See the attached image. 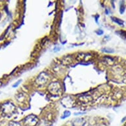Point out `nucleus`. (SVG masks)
Masks as SVG:
<instances>
[{
  "instance_id": "f257e3e1",
  "label": "nucleus",
  "mask_w": 126,
  "mask_h": 126,
  "mask_svg": "<svg viewBox=\"0 0 126 126\" xmlns=\"http://www.w3.org/2000/svg\"><path fill=\"white\" fill-rule=\"evenodd\" d=\"M25 122L26 126H36L38 123V118L33 115H29L25 119Z\"/></svg>"
},
{
  "instance_id": "f03ea898",
  "label": "nucleus",
  "mask_w": 126,
  "mask_h": 126,
  "mask_svg": "<svg viewBox=\"0 0 126 126\" xmlns=\"http://www.w3.org/2000/svg\"><path fill=\"white\" fill-rule=\"evenodd\" d=\"M111 19L114 22L117 23V24H118L119 25H120V26H122L123 25V21H122L121 19H118V18H116V17H112Z\"/></svg>"
},
{
  "instance_id": "7ed1b4c3",
  "label": "nucleus",
  "mask_w": 126,
  "mask_h": 126,
  "mask_svg": "<svg viewBox=\"0 0 126 126\" xmlns=\"http://www.w3.org/2000/svg\"><path fill=\"white\" fill-rule=\"evenodd\" d=\"M102 51L104 52H106V53H113L114 52V50L112 48H104L102 49Z\"/></svg>"
},
{
  "instance_id": "20e7f679",
  "label": "nucleus",
  "mask_w": 126,
  "mask_h": 126,
  "mask_svg": "<svg viewBox=\"0 0 126 126\" xmlns=\"http://www.w3.org/2000/svg\"><path fill=\"white\" fill-rule=\"evenodd\" d=\"M71 114V112L69 111H65L64 112V113H63V116H61V119H65L67 118V117H69Z\"/></svg>"
},
{
  "instance_id": "39448f33",
  "label": "nucleus",
  "mask_w": 126,
  "mask_h": 126,
  "mask_svg": "<svg viewBox=\"0 0 126 126\" xmlns=\"http://www.w3.org/2000/svg\"><path fill=\"white\" fill-rule=\"evenodd\" d=\"M10 126H20V124L17 122H12L10 123Z\"/></svg>"
},
{
  "instance_id": "423d86ee",
  "label": "nucleus",
  "mask_w": 126,
  "mask_h": 126,
  "mask_svg": "<svg viewBox=\"0 0 126 126\" xmlns=\"http://www.w3.org/2000/svg\"><path fill=\"white\" fill-rule=\"evenodd\" d=\"M21 81H22V80H19V81L17 82V83H15V85L13 86V87H17V86L19 85V84H20V83H21Z\"/></svg>"
},
{
  "instance_id": "0eeeda50",
  "label": "nucleus",
  "mask_w": 126,
  "mask_h": 126,
  "mask_svg": "<svg viewBox=\"0 0 126 126\" xmlns=\"http://www.w3.org/2000/svg\"><path fill=\"white\" fill-rule=\"evenodd\" d=\"M100 31L99 32H97V34L98 35H100V34H103V31L102 30H99Z\"/></svg>"
},
{
  "instance_id": "6e6552de",
  "label": "nucleus",
  "mask_w": 126,
  "mask_h": 126,
  "mask_svg": "<svg viewBox=\"0 0 126 126\" xmlns=\"http://www.w3.org/2000/svg\"><path fill=\"white\" fill-rule=\"evenodd\" d=\"M124 9H125V7H124L123 6H122V7H121V8H120V13H123V11H124Z\"/></svg>"
},
{
  "instance_id": "1a4fd4ad",
  "label": "nucleus",
  "mask_w": 126,
  "mask_h": 126,
  "mask_svg": "<svg viewBox=\"0 0 126 126\" xmlns=\"http://www.w3.org/2000/svg\"><path fill=\"white\" fill-rule=\"evenodd\" d=\"M85 114L84 112H77V113H75L74 114L75 115H79V114Z\"/></svg>"
}]
</instances>
